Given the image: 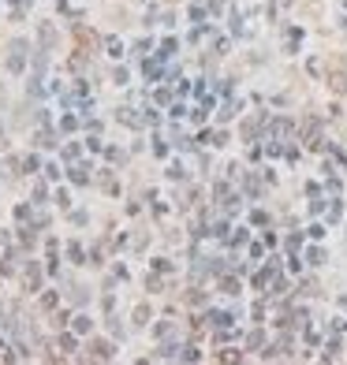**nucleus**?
<instances>
[{
    "mask_svg": "<svg viewBox=\"0 0 347 365\" xmlns=\"http://www.w3.org/2000/svg\"><path fill=\"white\" fill-rule=\"evenodd\" d=\"M8 67H11V71H19V67H23V41H15V45H11V56H8Z\"/></svg>",
    "mask_w": 347,
    "mask_h": 365,
    "instance_id": "nucleus-1",
    "label": "nucleus"
},
{
    "mask_svg": "<svg viewBox=\"0 0 347 365\" xmlns=\"http://www.w3.org/2000/svg\"><path fill=\"white\" fill-rule=\"evenodd\" d=\"M90 350H93V358H112V347H109V343H90Z\"/></svg>",
    "mask_w": 347,
    "mask_h": 365,
    "instance_id": "nucleus-2",
    "label": "nucleus"
},
{
    "mask_svg": "<svg viewBox=\"0 0 347 365\" xmlns=\"http://www.w3.org/2000/svg\"><path fill=\"white\" fill-rule=\"evenodd\" d=\"M38 280H41V272H38V265H30V272H26V283H30V287H38Z\"/></svg>",
    "mask_w": 347,
    "mask_h": 365,
    "instance_id": "nucleus-3",
    "label": "nucleus"
},
{
    "mask_svg": "<svg viewBox=\"0 0 347 365\" xmlns=\"http://www.w3.org/2000/svg\"><path fill=\"white\" fill-rule=\"evenodd\" d=\"M71 179H75V183H86L90 175H86V168H71Z\"/></svg>",
    "mask_w": 347,
    "mask_h": 365,
    "instance_id": "nucleus-4",
    "label": "nucleus"
}]
</instances>
